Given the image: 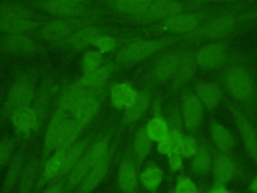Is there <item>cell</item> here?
Wrapping results in <instances>:
<instances>
[{
    "label": "cell",
    "mask_w": 257,
    "mask_h": 193,
    "mask_svg": "<svg viewBox=\"0 0 257 193\" xmlns=\"http://www.w3.org/2000/svg\"><path fill=\"white\" fill-rule=\"evenodd\" d=\"M240 19L241 16L230 12L213 15L200 24L194 31L184 35V40L190 43L220 40L233 32Z\"/></svg>",
    "instance_id": "6da1fadb"
},
{
    "label": "cell",
    "mask_w": 257,
    "mask_h": 193,
    "mask_svg": "<svg viewBox=\"0 0 257 193\" xmlns=\"http://www.w3.org/2000/svg\"><path fill=\"white\" fill-rule=\"evenodd\" d=\"M108 147L109 136L102 137L91 145L69 173L62 193L74 192L86 175L108 155Z\"/></svg>",
    "instance_id": "7a4b0ae2"
},
{
    "label": "cell",
    "mask_w": 257,
    "mask_h": 193,
    "mask_svg": "<svg viewBox=\"0 0 257 193\" xmlns=\"http://www.w3.org/2000/svg\"><path fill=\"white\" fill-rule=\"evenodd\" d=\"M222 82L227 91L238 102L251 105L257 96V88L251 73L241 65L228 66L222 73Z\"/></svg>",
    "instance_id": "3957f363"
},
{
    "label": "cell",
    "mask_w": 257,
    "mask_h": 193,
    "mask_svg": "<svg viewBox=\"0 0 257 193\" xmlns=\"http://www.w3.org/2000/svg\"><path fill=\"white\" fill-rule=\"evenodd\" d=\"M182 39H184V36L170 35L159 38L137 40L122 47L116 54V60L120 63L139 62Z\"/></svg>",
    "instance_id": "277c9868"
},
{
    "label": "cell",
    "mask_w": 257,
    "mask_h": 193,
    "mask_svg": "<svg viewBox=\"0 0 257 193\" xmlns=\"http://www.w3.org/2000/svg\"><path fill=\"white\" fill-rule=\"evenodd\" d=\"M48 103V100L45 98L37 96L30 106L22 108L12 114V122L16 128V134L19 137H28L38 130L45 118Z\"/></svg>",
    "instance_id": "5b68a950"
},
{
    "label": "cell",
    "mask_w": 257,
    "mask_h": 193,
    "mask_svg": "<svg viewBox=\"0 0 257 193\" xmlns=\"http://www.w3.org/2000/svg\"><path fill=\"white\" fill-rule=\"evenodd\" d=\"M211 15H213V11L211 10L187 11L161 21L159 24L154 25L151 28L158 31H165L184 36L194 31L205 20L212 17Z\"/></svg>",
    "instance_id": "8992f818"
},
{
    "label": "cell",
    "mask_w": 257,
    "mask_h": 193,
    "mask_svg": "<svg viewBox=\"0 0 257 193\" xmlns=\"http://www.w3.org/2000/svg\"><path fill=\"white\" fill-rule=\"evenodd\" d=\"M70 116L60 108H57L52 116L43 140L41 156L39 159V171L43 167L45 161L54 153L60 146L64 131L69 123Z\"/></svg>",
    "instance_id": "52a82bcc"
},
{
    "label": "cell",
    "mask_w": 257,
    "mask_h": 193,
    "mask_svg": "<svg viewBox=\"0 0 257 193\" xmlns=\"http://www.w3.org/2000/svg\"><path fill=\"white\" fill-rule=\"evenodd\" d=\"M210 4V2H181L175 0L152 1L149 9L137 20L139 22L164 21L181 13L197 9L199 5Z\"/></svg>",
    "instance_id": "ba28073f"
},
{
    "label": "cell",
    "mask_w": 257,
    "mask_h": 193,
    "mask_svg": "<svg viewBox=\"0 0 257 193\" xmlns=\"http://www.w3.org/2000/svg\"><path fill=\"white\" fill-rule=\"evenodd\" d=\"M32 8H37L58 18L84 17L91 12L86 3L78 0H41L25 2Z\"/></svg>",
    "instance_id": "9c48e42d"
},
{
    "label": "cell",
    "mask_w": 257,
    "mask_h": 193,
    "mask_svg": "<svg viewBox=\"0 0 257 193\" xmlns=\"http://www.w3.org/2000/svg\"><path fill=\"white\" fill-rule=\"evenodd\" d=\"M92 21L93 19L88 18L87 16L75 18H57L43 24L40 33L46 40L54 41L57 44L64 41L77 29L88 25L87 23Z\"/></svg>",
    "instance_id": "30bf717a"
},
{
    "label": "cell",
    "mask_w": 257,
    "mask_h": 193,
    "mask_svg": "<svg viewBox=\"0 0 257 193\" xmlns=\"http://www.w3.org/2000/svg\"><path fill=\"white\" fill-rule=\"evenodd\" d=\"M35 98V88L32 79L27 75L19 76L12 84L5 102V114H12L32 104Z\"/></svg>",
    "instance_id": "8fae6325"
},
{
    "label": "cell",
    "mask_w": 257,
    "mask_h": 193,
    "mask_svg": "<svg viewBox=\"0 0 257 193\" xmlns=\"http://www.w3.org/2000/svg\"><path fill=\"white\" fill-rule=\"evenodd\" d=\"M228 109L235 121L247 155L257 165V132L247 117L232 105Z\"/></svg>",
    "instance_id": "7c38bea8"
},
{
    "label": "cell",
    "mask_w": 257,
    "mask_h": 193,
    "mask_svg": "<svg viewBox=\"0 0 257 193\" xmlns=\"http://www.w3.org/2000/svg\"><path fill=\"white\" fill-rule=\"evenodd\" d=\"M203 107L195 92L188 90L183 94L180 114L182 122L190 134H195L202 125Z\"/></svg>",
    "instance_id": "4fadbf2b"
},
{
    "label": "cell",
    "mask_w": 257,
    "mask_h": 193,
    "mask_svg": "<svg viewBox=\"0 0 257 193\" xmlns=\"http://www.w3.org/2000/svg\"><path fill=\"white\" fill-rule=\"evenodd\" d=\"M198 67L205 70L217 69L227 61L226 45L221 41L208 42L201 46L196 52Z\"/></svg>",
    "instance_id": "5bb4252c"
},
{
    "label": "cell",
    "mask_w": 257,
    "mask_h": 193,
    "mask_svg": "<svg viewBox=\"0 0 257 193\" xmlns=\"http://www.w3.org/2000/svg\"><path fill=\"white\" fill-rule=\"evenodd\" d=\"M185 51L182 48H175L162 54L155 62L152 79L155 82H165L173 78Z\"/></svg>",
    "instance_id": "9a60e30c"
},
{
    "label": "cell",
    "mask_w": 257,
    "mask_h": 193,
    "mask_svg": "<svg viewBox=\"0 0 257 193\" xmlns=\"http://www.w3.org/2000/svg\"><path fill=\"white\" fill-rule=\"evenodd\" d=\"M69 148L65 146L59 147L44 163L43 167L40 170L39 178L35 184L34 190L32 193H39L52 181L56 180L62 169L63 161L66 155V152Z\"/></svg>",
    "instance_id": "2e32d148"
},
{
    "label": "cell",
    "mask_w": 257,
    "mask_h": 193,
    "mask_svg": "<svg viewBox=\"0 0 257 193\" xmlns=\"http://www.w3.org/2000/svg\"><path fill=\"white\" fill-rule=\"evenodd\" d=\"M92 138H93V134L86 135L85 137H83V138L79 139L77 142H75L67 150L65 158H64V161H63L62 169H61L60 174H59V176L57 177L56 180H59V181H61V182H63L65 184L69 173L71 172L73 167L77 164V162L84 155V152H85L86 148L88 147V145L90 144Z\"/></svg>",
    "instance_id": "e0dca14e"
},
{
    "label": "cell",
    "mask_w": 257,
    "mask_h": 193,
    "mask_svg": "<svg viewBox=\"0 0 257 193\" xmlns=\"http://www.w3.org/2000/svg\"><path fill=\"white\" fill-rule=\"evenodd\" d=\"M0 47L14 53H33L37 46L33 40L24 33H12L0 35Z\"/></svg>",
    "instance_id": "ac0fdd59"
},
{
    "label": "cell",
    "mask_w": 257,
    "mask_h": 193,
    "mask_svg": "<svg viewBox=\"0 0 257 193\" xmlns=\"http://www.w3.org/2000/svg\"><path fill=\"white\" fill-rule=\"evenodd\" d=\"M212 171L215 184L225 186L234 178L236 166L228 154L219 153L213 159Z\"/></svg>",
    "instance_id": "d6986e66"
},
{
    "label": "cell",
    "mask_w": 257,
    "mask_h": 193,
    "mask_svg": "<svg viewBox=\"0 0 257 193\" xmlns=\"http://www.w3.org/2000/svg\"><path fill=\"white\" fill-rule=\"evenodd\" d=\"M152 100H153V90L151 85H148L144 87L142 90H140L136 102L130 108L124 110V114L122 117V124L123 125L135 124L147 112V110L151 106Z\"/></svg>",
    "instance_id": "ffe728a7"
},
{
    "label": "cell",
    "mask_w": 257,
    "mask_h": 193,
    "mask_svg": "<svg viewBox=\"0 0 257 193\" xmlns=\"http://www.w3.org/2000/svg\"><path fill=\"white\" fill-rule=\"evenodd\" d=\"M103 3L112 11L138 20L149 9L152 0H113Z\"/></svg>",
    "instance_id": "44dd1931"
},
{
    "label": "cell",
    "mask_w": 257,
    "mask_h": 193,
    "mask_svg": "<svg viewBox=\"0 0 257 193\" xmlns=\"http://www.w3.org/2000/svg\"><path fill=\"white\" fill-rule=\"evenodd\" d=\"M197 68L198 64L196 61L195 52L192 50H186L173 77L172 89L178 90L182 85L188 82L194 76Z\"/></svg>",
    "instance_id": "7402d4cb"
},
{
    "label": "cell",
    "mask_w": 257,
    "mask_h": 193,
    "mask_svg": "<svg viewBox=\"0 0 257 193\" xmlns=\"http://www.w3.org/2000/svg\"><path fill=\"white\" fill-rule=\"evenodd\" d=\"M100 34H103L101 28L93 25H86L74 31L64 41L57 43V45L58 46L61 45L70 49L80 50L86 47L88 44H91V41L93 40V38Z\"/></svg>",
    "instance_id": "603a6c76"
},
{
    "label": "cell",
    "mask_w": 257,
    "mask_h": 193,
    "mask_svg": "<svg viewBox=\"0 0 257 193\" xmlns=\"http://www.w3.org/2000/svg\"><path fill=\"white\" fill-rule=\"evenodd\" d=\"M113 65L111 62L102 64L98 68L82 73L80 79L72 83L78 87H84L89 89H101L103 88L106 80L111 73Z\"/></svg>",
    "instance_id": "cb8c5ba5"
},
{
    "label": "cell",
    "mask_w": 257,
    "mask_h": 193,
    "mask_svg": "<svg viewBox=\"0 0 257 193\" xmlns=\"http://www.w3.org/2000/svg\"><path fill=\"white\" fill-rule=\"evenodd\" d=\"M194 90L202 105L210 112H213L223 99L221 87L213 82H198L195 84Z\"/></svg>",
    "instance_id": "d4e9b609"
},
{
    "label": "cell",
    "mask_w": 257,
    "mask_h": 193,
    "mask_svg": "<svg viewBox=\"0 0 257 193\" xmlns=\"http://www.w3.org/2000/svg\"><path fill=\"white\" fill-rule=\"evenodd\" d=\"M139 90L126 82H117L110 87V101L114 108L126 110L138 99Z\"/></svg>",
    "instance_id": "484cf974"
},
{
    "label": "cell",
    "mask_w": 257,
    "mask_h": 193,
    "mask_svg": "<svg viewBox=\"0 0 257 193\" xmlns=\"http://www.w3.org/2000/svg\"><path fill=\"white\" fill-rule=\"evenodd\" d=\"M111 161V156L108 154L99 164H97L83 179L76 188L74 193H91L104 179Z\"/></svg>",
    "instance_id": "4316f807"
},
{
    "label": "cell",
    "mask_w": 257,
    "mask_h": 193,
    "mask_svg": "<svg viewBox=\"0 0 257 193\" xmlns=\"http://www.w3.org/2000/svg\"><path fill=\"white\" fill-rule=\"evenodd\" d=\"M38 16L34 8L25 2L0 1V17L34 20Z\"/></svg>",
    "instance_id": "83f0119b"
},
{
    "label": "cell",
    "mask_w": 257,
    "mask_h": 193,
    "mask_svg": "<svg viewBox=\"0 0 257 193\" xmlns=\"http://www.w3.org/2000/svg\"><path fill=\"white\" fill-rule=\"evenodd\" d=\"M118 186L123 193H136L138 189V175L135 163L132 159L125 158L117 173Z\"/></svg>",
    "instance_id": "f1b7e54d"
},
{
    "label": "cell",
    "mask_w": 257,
    "mask_h": 193,
    "mask_svg": "<svg viewBox=\"0 0 257 193\" xmlns=\"http://www.w3.org/2000/svg\"><path fill=\"white\" fill-rule=\"evenodd\" d=\"M23 162H24V150L21 149L14 155V157L10 162L0 193H11L13 191V189L19 182V179L24 167Z\"/></svg>",
    "instance_id": "f546056e"
},
{
    "label": "cell",
    "mask_w": 257,
    "mask_h": 193,
    "mask_svg": "<svg viewBox=\"0 0 257 193\" xmlns=\"http://www.w3.org/2000/svg\"><path fill=\"white\" fill-rule=\"evenodd\" d=\"M149 138L153 142H161L167 138L169 134V123L161 113L159 103L155 104V114L153 118L145 126Z\"/></svg>",
    "instance_id": "4dcf8cb0"
},
{
    "label": "cell",
    "mask_w": 257,
    "mask_h": 193,
    "mask_svg": "<svg viewBox=\"0 0 257 193\" xmlns=\"http://www.w3.org/2000/svg\"><path fill=\"white\" fill-rule=\"evenodd\" d=\"M39 160L36 157L31 158L23 167L17 193H32L36 184V177L39 171Z\"/></svg>",
    "instance_id": "1f68e13d"
},
{
    "label": "cell",
    "mask_w": 257,
    "mask_h": 193,
    "mask_svg": "<svg viewBox=\"0 0 257 193\" xmlns=\"http://www.w3.org/2000/svg\"><path fill=\"white\" fill-rule=\"evenodd\" d=\"M40 26V22L36 20L16 19L0 17V32L3 34L12 33H26Z\"/></svg>",
    "instance_id": "d6a6232c"
},
{
    "label": "cell",
    "mask_w": 257,
    "mask_h": 193,
    "mask_svg": "<svg viewBox=\"0 0 257 193\" xmlns=\"http://www.w3.org/2000/svg\"><path fill=\"white\" fill-rule=\"evenodd\" d=\"M211 136L220 153L228 154L234 147V139L230 132L215 120L211 124Z\"/></svg>",
    "instance_id": "836d02e7"
},
{
    "label": "cell",
    "mask_w": 257,
    "mask_h": 193,
    "mask_svg": "<svg viewBox=\"0 0 257 193\" xmlns=\"http://www.w3.org/2000/svg\"><path fill=\"white\" fill-rule=\"evenodd\" d=\"M213 160L205 146L199 147L197 153L192 157L190 163L191 172L196 176H204L212 170Z\"/></svg>",
    "instance_id": "e575fe53"
},
{
    "label": "cell",
    "mask_w": 257,
    "mask_h": 193,
    "mask_svg": "<svg viewBox=\"0 0 257 193\" xmlns=\"http://www.w3.org/2000/svg\"><path fill=\"white\" fill-rule=\"evenodd\" d=\"M164 173L162 169L156 165L148 166L140 176L142 185L150 192H156L163 181Z\"/></svg>",
    "instance_id": "d590c367"
},
{
    "label": "cell",
    "mask_w": 257,
    "mask_h": 193,
    "mask_svg": "<svg viewBox=\"0 0 257 193\" xmlns=\"http://www.w3.org/2000/svg\"><path fill=\"white\" fill-rule=\"evenodd\" d=\"M151 147L152 140L147 135L146 127L144 126L137 132L134 141V153L139 163H142L146 159V157L150 153Z\"/></svg>",
    "instance_id": "8d00e7d4"
},
{
    "label": "cell",
    "mask_w": 257,
    "mask_h": 193,
    "mask_svg": "<svg viewBox=\"0 0 257 193\" xmlns=\"http://www.w3.org/2000/svg\"><path fill=\"white\" fill-rule=\"evenodd\" d=\"M102 58H103V52L99 50H89L85 52L81 59V67H82L83 73L94 70L99 66H101Z\"/></svg>",
    "instance_id": "74e56055"
},
{
    "label": "cell",
    "mask_w": 257,
    "mask_h": 193,
    "mask_svg": "<svg viewBox=\"0 0 257 193\" xmlns=\"http://www.w3.org/2000/svg\"><path fill=\"white\" fill-rule=\"evenodd\" d=\"M119 43V39L108 36L105 34H100L96 37L93 38L91 41V45L97 48V50L101 52H107V51H112L114 50Z\"/></svg>",
    "instance_id": "f35d334b"
},
{
    "label": "cell",
    "mask_w": 257,
    "mask_h": 193,
    "mask_svg": "<svg viewBox=\"0 0 257 193\" xmlns=\"http://www.w3.org/2000/svg\"><path fill=\"white\" fill-rule=\"evenodd\" d=\"M198 149H199V146L194 137L184 136L179 149V153L181 154L182 157L192 158L197 153Z\"/></svg>",
    "instance_id": "ab89813d"
},
{
    "label": "cell",
    "mask_w": 257,
    "mask_h": 193,
    "mask_svg": "<svg viewBox=\"0 0 257 193\" xmlns=\"http://www.w3.org/2000/svg\"><path fill=\"white\" fill-rule=\"evenodd\" d=\"M197 185L187 176H180L175 186V193H198Z\"/></svg>",
    "instance_id": "60d3db41"
},
{
    "label": "cell",
    "mask_w": 257,
    "mask_h": 193,
    "mask_svg": "<svg viewBox=\"0 0 257 193\" xmlns=\"http://www.w3.org/2000/svg\"><path fill=\"white\" fill-rule=\"evenodd\" d=\"M15 146L14 139H5L0 141V168L10 159Z\"/></svg>",
    "instance_id": "b9f144b4"
},
{
    "label": "cell",
    "mask_w": 257,
    "mask_h": 193,
    "mask_svg": "<svg viewBox=\"0 0 257 193\" xmlns=\"http://www.w3.org/2000/svg\"><path fill=\"white\" fill-rule=\"evenodd\" d=\"M64 185L65 184L59 180L52 181L42 190L41 193H62Z\"/></svg>",
    "instance_id": "7bdbcfd3"
},
{
    "label": "cell",
    "mask_w": 257,
    "mask_h": 193,
    "mask_svg": "<svg viewBox=\"0 0 257 193\" xmlns=\"http://www.w3.org/2000/svg\"><path fill=\"white\" fill-rule=\"evenodd\" d=\"M182 156L181 154L178 153H173L169 156V166L172 171H178L182 168Z\"/></svg>",
    "instance_id": "ee69618b"
},
{
    "label": "cell",
    "mask_w": 257,
    "mask_h": 193,
    "mask_svg": "<svg viewBox=\"0 0 257 193\" xmlns=\"http://www.w3.org/2000/svg\"><path fill=\"white\" fill-rule=\"evenodd\" d=\"M157 149H158V152H159L160 154H162V155H168V156H170V155L172 154V148H171V146H170V144H169L167 138L158 143Z\"/></svg>",
    "instance_id": "f6af8a7d"
},
{
    "label": "cell",
    "mask_w": 257,
    "mask_h": 193,
    "mask_svg": "<svg viewBox=\"0 0 257 193\" xmlns=\"http://www.w3.org/2000/svg\"><path fill=\"white\" fill-rule=\"evenodd\" d=\"M207 193H230L227 188L225 186H222V185H217L215 184L214 186H212L208 191Z\"/></svg>",
    "instance_id": "bcb514c9"
},
{
    "label": "cell",
    "mask_w": 257,
    "mask_h": 193,
    "mask_svg": "<svg viewBox=\"0 0 257 193\" xmlns=\"http://www.w3.org/2000/svg\"><path fill=\"white\" fill-rule=\"evenodd\" d=\"M248 190L251 193H257V175L252 179V181L250 182L249 186H248Z\"/></svg>",
    "instance_id": "7dc6e473"
},
{
    "label": "cell",
    "mask_w": 257,
    "mask_h": 193,
    "mask_svg": "<svg viewBox=\"0 0 257 193\" xmlns=\"http://www.w3.org/2000/svg\"><path fill=\"white\" fill-rule=\"evenodd\" d=\"M198 193H207V191L203 188V189H199V192Z\"/></svg>",
    "instance_id": "c3c4849f"
}]
</instances>
